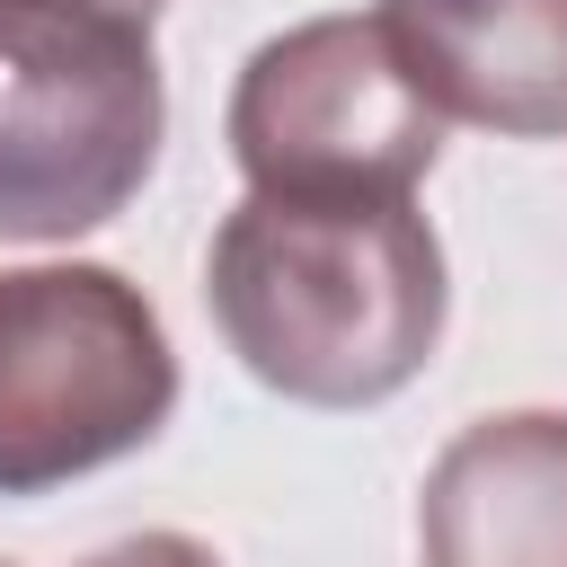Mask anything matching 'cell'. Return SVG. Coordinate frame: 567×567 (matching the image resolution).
<instances>
[{
    "label": "cell",
    "instance_id": "1",
    "mask_svg": "<svg viewBox=\"0 0 567 567\" xmlns=\"http://www.w3.org/2000/svg\"><path fill=\"white\" fill-rule=\"evenodd\" d=\"M204 301L239 372L292 408L399 399L452 319L416 195H248L204 248Z\"/></svg>",
    "mask_w": 567,
    "mask_h": 567
},
{
    "label": "cell",
    "instance_id": "2",
    "mask_svg": "<svg viewBox=\"0 0 567 567\" xmlns=\"http://www.w3.org/2000/svg\"><path fill=\"white\" fill-rule=\"evenodd\" d=\"M159 18L106 0H0V239L106 230L159 168Z\"/></svg>",
    "mask_w": 567,
    "mask_h": 567
},
{
    "label": "cell",
    "instance_id": "3",
    "mask_svg": "<svg viewBox=\"0 0 567 567\" xmlns=\"http://www.w3.org/2000/svg\"><path fill=\"white\" fill-rule=\"evenodd\" d=\"M177 354L115 266H0V496H53L159 443Z\"/></svg>",
    "mask_w": 567,
    "mask_h": 567
},
{
    "label": "cell",
    "instance_id": "4",
    "mask_svg": "<svg viewBox=\"0 0 567 567\" xmlns=\"http://www.w3.org/2000/svg\"><path fill=\"white\" fill-rule=\"evenodd\" d=\"M221 133L248 195H416L452 124L425 106L381 18H301L248 53Z\"/></svg>",
    "mask_w": 567,
    "mask_h": 567
},
{
    "label": "cell",
    "instance_id": "5",
    "mask_svg": "<svg viewBox=\"0 0 567 567\" xmlns=\"http://www.w3.org/2000/svg\"><path fill=\"white\" fill-rule=\"evenodd\" d=\"M372 18L443 124L567 142V0H381Z\"/></svg>",
    "mask_w": 567,
    "mask_h": 567
},
{
    "label": "cell",
    "instance_id": "6",
    "mask_svg": "<svg viewBox=\"0 0 567 567\" xmlns=\"http://www.w3.org/2000/svg\"><path fill=\"white\" fill-rule=\"evenodd\" d=\"M425 567H567V416L505 408L461 425L416 487Z\"/></svg>",
    "mask_w": 567,
    "mask_h": 567
},
{
    "label": "cell",
    "instance_id": "7",
    "mask_svg": "<svg viewBox=\"0 0 567 567\" xmlns=\"http://www.w3.org/2000/svg\"><path fill=\"white\" fill-rule=\"evenodd\" d=\"M80 567H221V549L195 540V532H133V540H106Z\"/></svg>",
    "mask_w": 567,
    "mask_h": 567
},
{
    "label": "cell",
    "instance_id": "8",
    "mask_svg": "<svg viewBox=\"0 0 567 567\" xmlns=\"http://www.w3.org/2000/svg\"><path fill=\"white\" fill-rule=\"evenodd\" d=\"M106 9H133V18H159L168 0H106Z\"/></svg>",
    "mask_w": 567,
    "mask_h": 567
},
{
    "label": "cell",
    "instance_id": "9",
    "mask_svg": "<svg viewBox=\"0 0 567 567\" xmlns=\"http://www.w3.org/2000/svg\"><path fill=\"white\" fill-rule=\"evenodd\" d=\"M0 567H9V558H0Z\"/></svg>",
    "mask_w": 567,
    "mask_h": 567
}]
</instances>
